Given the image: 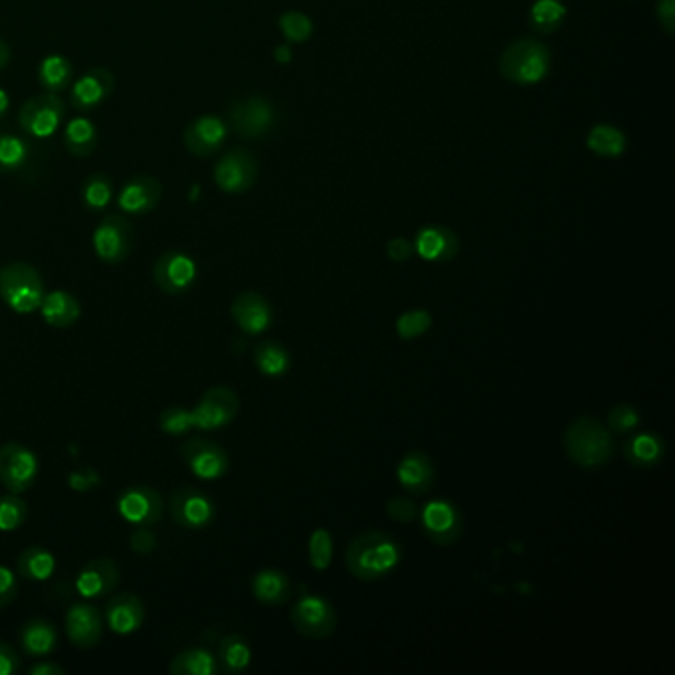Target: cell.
Returning a JSON list of instances; mask_svg holds the SVG:
<instances>
[{"mask_svg":"<svg viewBox=\"0 0 675 675\" xmlns=\"http://www.w3.org/2000/svg\"><path fill=\"white\" fill-rule=\"evenodd\" d=\"M402 559L400 547L381 531L359 535L347 549V567L365 582L383 579Z\"/></svg>","mask_w":675,"mask_h":675,"instance_id":"cell-1","label":"cell"},{"mask_svg":"<svg viewBox=\"0 0 675 675\" xmlns=\"http://www.w3.org/2000/svg\"><path fill=\"white\" fill-rule=\"evenodd\" d=\"M551 54L549 48L533 38L513 42L499 60V72L505 80L521 86L541 82L549 74Z\"/></svg>","mask_w":675,"mask_h":675,"instance_id":"cell-2","label":"cell"},{"mask_svg":"<svg viewBox=\"0 0 675 675\" xmlns=\"http://www.w3.org/2000/svg\"><path fill=\"white\" fill-rule=\"evenodd\" d=\"M565 448L577 466L590 470L604 466L610 460L614 442L608 428L600 422L594 418H579L567 428Z\"/></svg>","mask_w":675,"mask_h":675,"instance_id":"cell-3","label":"cell"},{"mask_svg":"<svg viewBox=\"0 0 675 675\" xmlns=\"http://www.w3.org/2000/svg\"><path fill=\"white\" fill-rule=\"evenodd\" d=\"M44 293V280L30 264L12 262L0 268V299L14 313H34L40 307Z\"/></svg>","mask_w":675,"mask_h":675,"instance_id":"cell-4","label":"cell"},{"mask_svg":"<svg viewBox=\"0 0 675 675\" xmlns=\"http://www.w3.org/2000/svg\"><path fill=\"white\" fill-rule=\"evenodd\" d=\"M135 232L127 218L119 214L105 216L94 232V250L103 264L117 266L125 262L133 250Z\"/></svg>","mask_w":675,"mask_h":675,"instance_id":"cell-5","label":"cell"},{"mask_svg":"<svg viewBox=\"0 0 675 675\" xmlns=\"http://www.w3.org/2000/svg\"><path fill=\"white\" fill-rule=\"evenodd\" d=\"M240 410L238 394L228 386H212L208 388L198 404L193 408L194 428L198 430H220L228 426Z\"/></svg>","mask_w":675,"mask_h":675,"instance_id":"cell-6","label":"cell"},{"mask_svg":"<svg viewBox=\"0 0 675 675\" xmlns=\"http://www.w3.org/2000/svg\"><path fill=\"white\" fill-rule=\"evenodd\" d=\"M64 121V101L54 94L30 97L22 103L18 123L24 133L44 139L56 133Z\"/></svg>","mask_w":675,"mask_h":675,"instance_id":"cell-7","label":"cell"},{"mask_svg":"<svg viewBox=\"0 0 675 675\" xmlns=\"http://www.w3.org/2000/svg\"><path fill=\"white\" fill-rule=\"evenodd\" d=\"M38 476V458L22 444L8 442L0 448V482L10 493L28 491Z\"/></svg>","mask_w":675,"mask_h":675,"instance_id":"cell-8","label":"cell"},{"mask_svg":"<svg viewBox=\"0 0 675 675\" xmlns=\"http://www.w3.org/2000/svg\"><path fill=\"white\" fill-rule=\"evenodd\" d=\"M117 511L135 527H151L163 517V497L151 485H129L117 499Z\"/></svg>","mask_w":675,"mask_h":675,"instance_id":"cell-9","label":"cell"},{"mask_svg":"<svg viewBox=\"0 0 675 675\" xmlns=\"http://www.w3.org/2000/svg\"><path fill=\"white\" fill-rule=\"evenodd\" d=\"M291 622L299 634L321 640L335 632L337 614L333 606L321 596L305 594L295 602L291 610Z\"/></svg>","mask_w":675,"mask_h":675,"instance_id":"cell-10","label":"cell"},{"mask_svg":"<svg viewBox=\"0 0 675 675\" xmlns=\"http://www.w3.org/2000/svg\"><path fill=\"white\" fill-rule=\"evenodd\" d=\"M179 454L198 480H220L230 468L226 450L204 438H191L183 442Z\"/></svg>","mask_w":675,"mask_h":675,"instance_id":"cell-11","label":"cell"},{"mask_svg":"<svg viewBox=\"0 0 675 675\" xmlns=\"http://www.w3.org/2000/svg\"><path fill=\"white\" fill-rule=\"evenodd\" d=\"M169 507L175 523L187 531H200L208 527L216 517V507L212 499L194 487L175 489Z\"/></svg>","mask_w":675,"mask_h":675,"instance_id":"cell-12","label":"cell"},{"mask_svg":"<svg viewBox=\"0 0 675 675\" xmlns=\"http://www.w3.org/2000/svg\"><path fill=\"white\" fill-rule=\"evenodd\" d=\"M196 280V264L193 258L171 250L157 258L153 266V282L167 295H183L193 288Z\"/></svg>","mask_w":675,"mask_h":675,"instance_id":"cell-13","label":"cell"},{"mask_svg":"<svg viewBox=\"0 0 675 675\" xmlns=\"http://www.w3.org/2000/svg\"><path fill=\"white\" fill-rule=\"evenodd\" d=\"M258 177L256 159L242 149L226 153L214 167V181L220 191L228 194L246 193Z\"/></svg>","mask_w":675,"mask_h":675,"instance_id":"cell-14","label":"cell"},{"mask_svg":"<svg viewBox=\"0 0 675 675\" xmlns=\"http://www.w3.org/2000/svg\"><path fill=\"white\" fill-rule=\"evenodd\" d=\"M462 515L446 499H436L422 509V527L436 545H450L462 535Z\"/></svg>","mask_w":675,"mask_h":675,"instance_id":"cell-15","label":"cell"},{"mask_svg":"<svg viewBox=\"0 0 675 675\" xmlns=\"http://www.w3.org/2000/svg\"><path fill=\"white\" fill-rule=\"evenodd\" d=\"M230 315L246 335H260L268 331L274 321L272 305L258 291L240 293L230 307Z\"/></svg>","mask_w":675,"mask_h":675,"instance_id":"cell-16","label":"cell"},{"mask_svg":"<svg viewBox=\"0 0 675 675\" xmlns=\"http://www.w3.org/2000/svg\"><path fill=\"white\" fill-rule=\"evenodd\" d=\"M230 123L242 137H260L272 129L274 109L262 97H248L232 107Z\"/></svg>","mask_w":675,"mask_h":675,"instance_id":"cell-17","label":"cell"},{"mask_svg":"<svg viewBox=\"0 0 675 675\" xmlns=\"http://www.w3.org/2000/svg\"><path fill=\"white\" fill-rule=\"evenodd\" d=\"M66 634L76 648H94L103 634V620L96 606L88 602L74 604L66 614Z\"/></svg>","mask_w":675,"mask_h":675,"instance_id":"cell-18","label":"cell"},{"mask_svg":"<svg viewBox=\"0 0 675 675\" xmlns=\"http://www.w3.org/2000/svg\"><path fill=\"white\" fill-rule=\"evenodd\" d=\"M121 580L119 567L113 559L99 557L82 567V571L76 577V590L84 598H101L109 596Z\"/></svg>","mask_w":675,"mask_h":675,"instance_id":"cell-19","label":"cell"},{"mask_svg":"<svg viewBox=\"0 0 675 675\" xmlns=\"http://www.w3.org/2000/svg\"><path fill=\"white\" fill-rule=\"evenodd\" d=\"M107 626L119 634L127 636L137 632L145 622V604L137 594H117L105 606Z\"/></svg>","mask_w":675,"mask_h":675,"instance_id":"cell-20","label":"cell"},{"mask_svg":"<svg viewBox=\"0 0 675 675\" xmlns=\"http://www.w3.org/2000/svg\"><path fill=\"white\" fill-rule=\"evenodd\" d=\"M163 198V185L151 175L133 177L117 196V204L123 212L145 214L157 208Z\"/></svg>","mask_w":675,"mask_h":675,"instance_id":"cell-21","label":"cell"},{"mask_svg":"<svg viewBox=\"0 0 675 675\" xmlns=\"http://www.w3.org/2000/svg\"><path fill=\"white\" fill-rule=\"evenodd\" d=\"M115 78L107 68H92L88 70L72 88V105L78 111H92L99 103H103L113 92Z\"/></svg>","mask_w":675,"mask_h":675,"instance_id":"cell-22","label":"cell"},{"mask_svg":"<svg viewBox=\"0 0 675 675\" xmlns=\"http://www.w3.org/2000/svg\"><path fill=\"white\" fill-rule=\"evenodd\" d=\"M226 139V125L216 115H202L194 119L185 131V145L194 157H210Z\"/></svg>","mask_w":675,"mask_h":675,"instance_id":"cell-23","label":"cell"},{"mask_svg":"<svg viewBox=\"0 0 675 675\" xmlns=\"http://www.w3.org/2000/svg\"><path fill=\"white\" fill-rule=\"evenodd\" d=\"M414 250L428 262H448L460 250L458 236L444 226H428L420 230Z\"/></svg>","mask_w":675,"mask_h":675,"instance_id":"cell-24","label":"cell"},{"mask_svg":"<svg viewBox=\"0 0 675 675\" xmlns=\"http://www.w3.org/2000/svg\"><path fill=\"white\" fill-rule=\"evenodd\" d=\"M38 309L42 313V319L56 329L72 327L82 315L80 301L70 291L56 290L44 293V299Z\"/></svg>","mask_w":675,"mask_h":675,"instance_id":"cell-25","label":"cell"},{"mask_svg":"<svg viewBox=\"0 0 675 675\" xmlns=\"http://www.w3.org/2000/svg\"><path fill=\"white\" fill-rule=\"evenodd\" d=\"M396 476H398V482L402 483V487H406L414 495H422L430 491L436 480L434 466L430 458L422 452L406 454L402 462L398 464Z\"/></svg>","mask_w":675,"mask_h":675,"instance_id":"cell-26","label":"cell"},{"mask_svg":"<svg viewBox=\"0 0 675 675\" xmlns=\"http://www.w3.org/2000/svg\"><path fill=\"white\" fill-rule=\"evenodd\" d=\"M58 632L54 624L42 618L28 620L20 630V646L32 658H44L56 650Z\"/></svg>","mask_w":675,"mask_h":675,"instance_id":"cell-27","label":"cell"},{"mask_svg":"<svg viewBox=\"0 0 675 675\" xmlns=\"http://www.w3.org/2000/svg\"><path fill=\"white\" fill-rule=\"evenodd\" d=\"M16 571L18 577L30 582H44L50 579L56 571V559L54 555L40 547V545H32L22 549V553L16 559Z\"/></svg>","mask_w":675,"mask_h":675,"instance_id":"cell-28","label":"cell"},{"mask_svg":"<svg viewBox=\"0 0 675 675\" xmlns=\"http://www.w3.org/2000/svg\"><path fill=\"white\" fill-rule=\"evenodd\" d=\"M252 592L266 606H280L291 596V582L280 571H260L252 580Z\"/></svg>","mask_w":675,"mask_h":675,"instance_id":"cell-29","label":"cell"},{"mask_svg":"<svg viewBox=\"0 0 675 675\" xmlns=\"http://www.w3.org/2000/svg\"><path fill=\"white\" fill-rule=\"evenodd\" d=\"M218 670V658L206 648H187L169 664V672L173 675H214Z\"/></svg>","mask_w":675,"mask_h":675,"instance_id":"cell-30","label":"cell"},{"mask_svg":"<svg viewBox=\"0 0 675 675\" xmlns=\"http://www.w3.org/2000/svg\"><path fill=\"white\" fill-rule=\"evenodd\" d=\"M250 662H252V650L246 638L238 634H230L222 638L218 646V666L226 674H242L250 666Z\"/></svg>","mask_w":675,"mask_h":675,"instance_id":"cell-31","label":"cell"},{"mask_svg":"<svg viewBox=\"0 0 675 675\" xmlns=\"http://www.w3.org/2000/svg\"><path fill=\"white\" fill-rule=\"evenodd\" d=\"M64 147L74 157H88L96 151V125L86 117H76L66 125L64 133Z\"/></svg>","mask_w":675,"mask_h":675,"instance_id":"cell-32","label":"cell"},{"mask_svg":"<svg viewBox=\"0 0 675 675\" xmlns=\"http://www.w3.org/2000/svg\"><path fill=\"white\" fill-rule=\"evenodd\" d=\"M38 82L50 94H58L66 90L72 82V64L68 58L60 54H52L42 60L38 68Z\"/></svg>","mask_w":675,"mask_h":675,"instance_id":"cell-33","label":"cell"},{"mask_svg":"<svg viewBox=\"0 0 675 675\" xmlns=\"http://www.w3.org/2000/svg\"><path fill=\"white\" fill-rule=\"evenodd\" d=\"M626 458L636 468H652L664 458V444L654 434H640L624 446Z\"/></svg>","mask_w":675,"mask_h":675,"instance_id":"cell-34","label":"cell"},{"mask_svg":"<svg viewBox=\"0 0 675 675\" xmlns=\"http://www.w3.org/2000/svg\"><path fill=\"white\" fill-rule=\"evenodd\" d=\"M256 367L266 377H282L290 371V353L276 341H264L254 351Z\"/></svg>","mask_w":675,"mask_h":675,"instance_id":"cell-35","label":"cell"},{"mask_svg":"<svg viewBox=\"0 0 675 675\" xmlns=\"http://www.w3.org/2000/svg\"><path fill=\"white\" fill-rule=\"evenodd\" d=\"M30 161V145L12 133H0V175L18 173Z\"/></svg>","mask_w":675,"mask_h":675,"instance_id":"cell-36","label":"cell"},{"mask_svg":"<svg viewBox=\"0 0 675 675\" xmlns=\"http://www.w3.org/2000/svg\"><path fill=\"white\" fill-rule=\"evenodd\" d=\"M567 8L559 0H537L531 8V26L539 34H553L565 22Z\"/></svg>","mask_w":675,"mask_h":675,"instance_id":"cell-37","label":"cell"},{"mask_svg":"<svg viewBox=\"0 0 675 675\" xmlns=\"http://www.w3.org/2000/svg\"><path fill=\"white\" fill-rule=\"evenodd\" d=\"M588 149L600 157H618L626 149L624 135L610 125H596L588 135Z\"/></svg>","mask_w":675,"mask_h":675,"instance_id":"cell-38","label":"cell"},{"mask_svg":"<svg viewBox=\"0 0 675 675\" xmlns=\"http://www.w3.org/2000/svg\"><path fill=\"white\" fill-rule=\"evenodd\" d=\"M82 200L90 210H103L113 200V183L107 175H90L82 185Z\"/></svg>","mask_w":675,"mask_h":675,"instance_id":"cell-39","label":"cell"},{"mask_svg":"<svg viewBox=\"0 0 675 675\" xmlns=\"http://www.w3.org/2000/svg\"><path fill=\"white\" fill-rule=\"evenodd\" d=\"M26 517H28V507L16 493L0 497V531L4 533L16 531L18 527L24 525Z\"/></svg>","mask_w":675,"mask_h":675,"instance_id":"cell-40","label":"cell"},{"mask_svg":"<svg viewBox=\"0 0 675 675\" xmlns=\"http://www.w3.org/2000/svg\"><path fill=\"white\" fill-rule=\"evenodd\" d=\"M159 428L169 436H183L194 428L193 410L185 406H169L159 416Z\"/></svg>","mask_w":675,"mask_h":675,"instance_id":"cell-41","label":"cell"},{"mask_svg":"<svg viewBox=\"0 0 675 675\" xmlns=\"http://www.w3.org/2000/svg\"><path fill=\"white\" fill-rule=\"evenodd\" d=\"M430 327H432V317L424 309L406 311L396 321V333L400 339H406V341L424 335Z\"/></svg>","mask_w":675,"mask_h":675,"instance_id":"cell-42","label":"cell"},{"mask_svg":"<svg viewBox=\"0 0 675 675\" xmlns=\"http://www.w3.org/2000/svg\"><path fill=\"white\" fill-rule=\"evenodd\" d=\"M333 559V539L331 533L325 529H317L311 533L309 539V561L317 571L329 569Z\"/></svg>","mask_w":675,"mask_h":675,"instance_id":"cell-43","label":"cell"},{"mask_svg":"<svg viewBox=\"0 0 675 675\" xmlns=\"http://www.w3.org/2000/svg\"><path fill=\"white\" fill-rule=\"evenodd\" d=\"M280 26L291 42H305L313 34V24L303 12H288L280 18Z\"/></svg>","mask_w":675,"mask_h":675,"instance_id":"cell-44","label":"cell"},{"mask_svg":"<svg viewBox=\"0 0 675 675\" xmlns=\"http://www.w3.org/2000/svg\"><path fill=\"white\" fill-rule=\"evenodd\" d=\"M608 422H610V428L618 434H624V432H630L638 426L640 422V416L638 412L634 410V406L630 404H618L610 410L608 414Z\"/></svg>","mask_w":675,"mask_h":675,"instance_id":"cell-45","label":"cell"},{"mask_svg":"<svg viewBox=\"0 0 675 675\" xmlns=\"http://www.w3.org/2000/svg\"><path fill=\"white\" fill-rule=\"evenodd\" d=\"M386 513L398 523H408L418 515V507L414 501H408L404 497H394L386 503Z\"/></svg>","mask_w":675,"mask_h":675,"instance_id":"cell-46","label":"cell"},{"mask_svg":"<svg viewBox=\"0 0 675 675\" xmlns=\"http://www.w3.org/2000/svg\"><path fill=\"white\" fill-rule=\"evenodd\" d=\"M16 596H18L16 575L10 569L0 567V608L8 606Z\"/></svg>","mask_w":675,"mask_h":675,"instance_id":"cell-47","label":"cell"},{"mask_svg":"<svg viewBox=\"0 0 675 675\" xmlns=\"http://www.w3.org/2000/svg\"><path fill=\"white\" fill-rule=\"evenodd\" d=\"M20 668V660L16 650L8 644L0 640V675H12L18 672Z\"/></svg>","mask_w":675,"mask_h":675,"instance_id":"cell-48","label":"cell"},{"mask_svg":"<svg viewBox=\"0 0 675 675\" xmlns=\"http://www.w3.org/2000/svg\"><path fill=\"white\" fill-rule=\"evenodd\" d=\"M386 254H388V258L394 260V262H406V260L412 258L414 246H412L408 240H404V238H394V240L388 242Z\"/></svg>","mask_w":675,"mask_h":675,"instance_id":"cell-49","label":"cell"},{"mask_svg":"<svg viewBox=\"0 0 675 675\" xmlns=\"http://www.w3.org/2000/svg\"><path fill=\"white\" fill-rule=\"evenodd\" d=\"M129 543H131V547H133L135 553L145 555V553H151V551H153V547H155V537H153L151 531H147V527H139V531H135V533L131 535Z\"/></svg>","mask_w":675,"mask_h":675,"instance_id":"cell-50","label":"cell"},{"mask_svg":"<svg viewBox=\"0 0 675 675\" xmlns=\"http://www.w3.org/2000/svg\"><path fill=\"white\" fill-rule=\"evenodd\" d=\"M658 18L664 24V28L672 34L675 22L674 0H662L660 2V6H658Z\"/></svg>","mask_w":675,"mask_h":675,"instance_id":"cell-51","label":"cell"},{"mask_svg":"<svg viewBox=\"0 0 675 675\" xmlns=\"http://www.w3.org/2000/svg\"><path fill=\"white\" fill-rule=\"evenodd\" d=\"M30 675H66V670L58 664H50V662H40L36 666L30 668Z\"/></svg>","mask_w":675,"mask_h":675,"instance_id":"cell-52","label":"cell"},{"mask_svg":"<svg viewBox=\"0 0 675 675\" xmlns=\"http://www.w3.org/2000/svg\"><path fill=\"white\" fill-rule=\"evenodd\" d=\"M8 62H10V48H8V44L0 38V70H4V68L8 66Z\"/></svg>","mask_w":675,"mask_h":675,"instance_id":"cell-53","label":"cell"},{"mask_svg":"<svg viewBox=\"0 0 675 675\" xmlns=\"http://www.w3.org/2000/svg\"><path fill=\"white\" fill-rule=\"evenodd\" d=\"M8 107H10V99H8V94H6V92L0 88V117H2V115H6Z\"/></svg>","mask_w":675,"mask_h":675,"instance_id":"cell-54","label":"cell"},{"mask_svg":"<svg viewBox=\"0 0 675 675\" xmlns=\"http://www.w3.org/2000/svg\"><path fill=\"white\" fill-rule=\"evenodd\" d=\"M276 58L280 60V62H290L291 54H290V48H286V46H282V48H278V52H276Z\"/></svg>","mask_w":675,"mask_h":675,"instance_id":"cell-55","label":"cell"}]
</instances>
